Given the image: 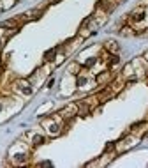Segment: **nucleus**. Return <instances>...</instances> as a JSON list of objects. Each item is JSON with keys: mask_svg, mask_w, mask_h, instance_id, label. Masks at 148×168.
<instances>
[{"mask_svg": "<svg viewBox=\"0 0 148 168\" xmlns=\"http://www.w3.org/2000/svg\"><path fill=\"white\" fill-rule=\"evenodd\" d=\"M58 115H62V117H74V115H78V103H71L67 106H64L58 112Z\"/></svg>", "mask_w": 148, "mask_h": 168, "instance_id": "1", "label": "nucleus"}, {"mask_svg": "<svg viewBox=\"0 0 148 168\" xmlns=\"http://www.w3.org/2000/svg\"><path fill=\"white\" fill-rule=\"evenodd\" d=\"M141 20H145V7H137V9H134V11L131 12L129 22H131V23H137V22H141Z\"/></svg>", "mask_w": 148, "mask_h": 168, "instance_id": "2", "label": "nucleus"}, {"mask_svg": "<svg viewBox=\"0 0 148 168\" xmlns=\"http://www.w3.org/2000/svg\"><path fill=\"white\" fill-rule=\"evenodd\" d=\"M21 27V22H20V18H12V20H6V22L0 23V28H20Z\"/></svg>", "mask_w": 148, "mask_h": 168, "instance_id": "3", "label": "nucleus"}, {"mask_svg": "<svg viewBox=\"0 0 148 168\" xmlns=\"http://www.w3.org/2000/svg\"><path fill=\"white\" fill-rule=\"evenodd\" d=\"M104 50H106V51H110V53H113V55H116V53H118V50H120V46L116 44V41H106V43H104Z\"/></svg>", "mask_w": 148, "mask_h": 168, "instance_id": "4", "label": "nucleus"}, {"mask_svg": "<svg viewBox=\"0 0 148 168\" xmlns=\"http://www.w3.org/2000/svg\"><path fill=\"white\" fill-rule=\"evenodd\" d=\"M95 80H97V83H99V85H106V83H108V81L111 80V73L104 71V73H101V74H97V78H95Z\"/></svg>", "mask_w": 148, "mask_h": 168, "instance_id": "5", "label": "nucleus"}, {"mask_svg": "<svg viewBox=\"0 0 148 168\" xmlns=\"http://www.w3.org/2000/svg\"><path fill=\"white\" fill-rule=\"evenodd\" d=\"M56 50H58V48H53V50H49V51H46V55H44V60H46V62L53 60V57H55V53H56Z\"/></svg>", "mask_w": 148, "mask_h": 168, "instance_id": "6", "label": "nucleus"}, {"mask_svg": "<svg viewBox=\"0 0 148 168\" xmlns=\"http://www.w3.org/2000/svg\"><path fill=\"white\" fill-rule=\"evenodd\" d=\"M41 143H44V138L43 136H35L34 138V145H41Z\"/></svg>", "mask_w": 148, "mask_h": 168, "instance_id": "7", "label": "nucleus"}, {"mask_svg": "<svg viewBox=\"0 0 148 168\" xmlns=\"http://www.w3.org/2000/svg\"><path fill=\"white\" fill-rule=\"evenodd\" d=\"M4 41H6V39H0V50L4 48Z\"/></svg>", "mask_w": 148, "mask_h": 168, "instance_id": "8", "label": "nucleus"}]
</instances>
